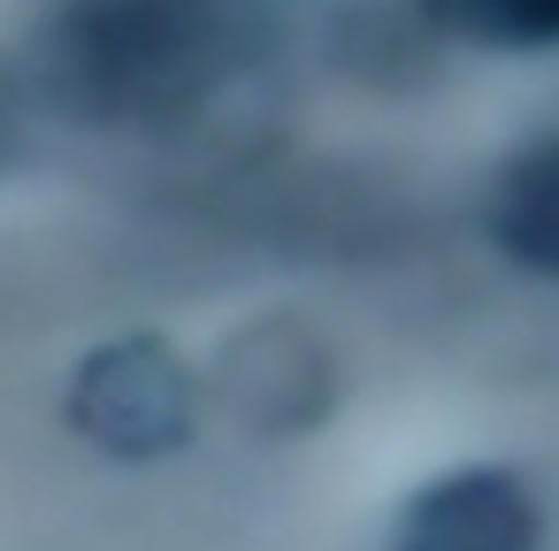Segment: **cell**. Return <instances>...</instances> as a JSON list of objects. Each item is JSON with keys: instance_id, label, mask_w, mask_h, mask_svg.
<instances>
[{"instance_id": "2", "label": "cell", "mask_w": 559, "mask_h": 551, "mask_svg": "<svg viewBox=\"0 0 559 551\" xmlns=\"http://www.w3.org/2000/svg\"><path fill=\"white\" fill-rule=\"evenodd\" d=\"M78 429L123 459L139 452H169L185 436V375L162 345H116L85 368L78 398H70Z\"/></svg>"}, {"instance_id": "4", "label": "cell", "mask_w": 559, "mask_h": 551, "mask_svg": "<svg viewBox=\"0 0 559 551\" xmlns=\"http://www.w3.org/2000/svg\"><path fill=\"white\" fill-rule=\"evenodd\" d=\"M421 9L467 47H559V0H421Z\"/></svg>"}, {"instance_id": "1", "label": "cell", "mask_w": 559, "mask_h": 551, "mask_svg": "<svg viewBox=\"0 0 559 551\" xmlns=\"http://www.w3.org/2000/svg\"><path fill=\"white\" fill-rule=\"evenodd\" d=\"M391 551H544V513L521 475L460 467L406 498Z\"/></svg>"}, {"instance_id": "3", "label": "cell", "mask_w": 559, "mask_h": 551, "mask_svg": "<svg viewBox=\"0 0 559 551\" xmlns=\"http://www.w3.org/2000/svg\"><path fill=\"white\" fill-rule=\"evenodd\" d=\"M490 238H498L506 261H521L528 276L559 284V139L528 146L498 177V192H490Z\"/></svg>"}]
</instances>
